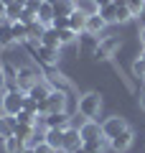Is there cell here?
<instances>
[{
  "label": "cell",
  "instance_id": "cell-1",
  "mask_svg": "<svg viewBox=\"0 0 145 153\" xmlns=\"http://www.w3.org/2000/svg\"><path fill=\"white\" fill-rule=\"evenodd\" d=\"M28 46V51L33 54V59L38 61V64L43 66V69H56L59 66V61H61V49H51V46H43V44H26Z\"/></svg>",
  "mask_w": 145,
  "mask_h": 153
},
{
  "label": "cell",
  "instance_id": "cell-2",
  "mask_svg": "<svg viewBox=\"0 0 145 153\" xmlns=\"http://www.w3.org/2000/svg\"><path fill=\"white\" fill-rule=\"evenodd\" d=\"M76 110H79L81 117L92 120V117L99 115V110H102V94L99 92H84L79 100H76Z\"/></svg>",
  "mask_w": 145,
  "mask_h": 153
},
{
  "label": "cell",
  "instance_id": "cell-3",
  "mask_svg": "<svg viewBox=\"0 0 145 153\" xmlns=\"http://www.w3.org/2000/svg\"><path fill=\"white\" fill-rule=\"evenodd\" d=\"M26 105V92L23 89H5L3 97V112L5 115H18Z\"/></svg>",
  "mask_w": 145,
  "mask_h": 153
},
{
  "label": "cell",
  "instance_id": "cell-4",
  "mask_svg": "<svg viewBox=\"0 0 145 153\" xmlns=\"http://www.w3.org/2000/svg\"><path fill=\"white\" fill-rule=\"evenodd\" d=\"M120 46H122V41H120L117 36H104V38H99V46H97L94 59H99V61H109V59H112V56L120 51Z\"/></svg>",
  "mask_w": 145,
  "mask_h": 153
},
{
  "label": "cell",
  "instance_id": "cell-5",
  "mask_svg": "<svg viewBox=\"0 0 145 153\" xmlns=\"http://www.w3.org/2000/svg\"><path fill=\"white\" fill-rule=\"evenodd\" d=\"M38 123H41L43 128H59V130H66V128L71 125V117L69 112H48V115H38ZM36 123V125H38Z\"/></svg>",
  "mask_w": 145,
  "mask_h": 153
},
{
  "label": "cell",
  "instance_id": "cell-6",
  "mask_svg": "<svg viewBox=\"0 0 145 153\" xmlns=\"http://www.w3.org/2000/svg\"><path fill=\"white\" fill-rule=\"evenodd\" d=\"M122 130H127V123H125V117H120V115H112V117H107V120L102 123V135L107 138V140L117 138Z\"/></svg>",
  "mask_w": 145,
  "mask_h": 153
},
{
  "label": "cell",
  "instance_id": "cell-7",
  "mask_svg": "<svg viewBox=\"0 0 145 153\" xmlns=\"http://www.w3.org/2000/svg\"><path fill=\"white\" fill-rule=\"evenodd\" d=\"M38 79H41V74H38L36 69H31V66H18V89L28 92Z\"/></svg>",
  "mask_w": 145,
  "mask_h": 153
},
{
  "label": "cell",
  "instance_id": "cell-8",
  "mask_svg": "<svg viewBox=\"0 0 145 153\" xmlns=\"http://www.w3.org/2000/svg\"><path fill=\"white\" fill-rule=\"evenodd\" d=\"M97 46H99V38L94 33H79V54L84 56H94L97 54Z\"/></svg>",
  "mask_w": 145,
  "mask_h": 153
},
{
  "label": "cell",
  "instance_id": "cell-9",
  "mask_svg": "<svg viewBox=\"0 0 145 153\" xmlns=\"http://www.w3.org/2000/svg\"><path fill=\"white\" fill-rule=\"evenodd\" d=\"M79 135H81V140H94V138H104L102 135V125H99V123L97 120H84L79 125Z\"/></svg>",
  "mask_w": 145,
  "mask_h": 153
},
{
  "label": "cell",
  "instance_id": "cell-10",
  "mask_svg": "<svg viewBox=\"0 0 145 153\" xmlns=\"http://www.w3.org/2000/svg\"><path fill=\"white\" fill-rule=\"evenodd\" d=\"M84 146V140H81V135H79V128H66L64 130V151L66 153H74L76 148H81Z\"/></svg>",
  "mask_w": 145,
  "mask_h": 153
},
{
  "label": "cell",
  "instance_id": "cell-11",
  "mask_svg": "<svg viewBox=\"0 0 145 153\" xmlns=\"http://www.w3.org/2000/svg\"><path fill=\"white\" fill-rule=\"evenodd\" d=\"M132 140H135V135H132V130H122L120 133L117 138H112V140H109V148H112V151H117V153H122V151H127L130 146H132Z\"/></svg>",
  "mask_w": 145,
  "mask_h": 153
},
{
  "label": "cell",
  "instance_id": "cell-12",
  "mask_svg": "<svg viewBox=\"0 0 145 153\" xmlns=\"http://www.w3.org/2000/svg\"><path fill=\"white\" fill-rule=\"evenodd\" d=\"M46 82L51 84L54 89H61V92H66V94H71V92H74V87H71V84L64 79V74H59V71H54V69H48Z\"/></svg>",
  "mask_w": 145,
  "mask_h": 153
},
{
  "label": "cell",
  "instance_id": "cell-13",
  "mask_svg": "<svg viewBox=\"0 0 145 153\" xmlns=\"http://www.w3.org/2000/svg\"><path fill=\"white\" fill-rule=\"evenodd\" d=\"M51 89H54V87H51V84H48L46 79H38V82L33 84V87L28 89L26 94H28V97H33L36 102H43V100H46L48 94H51Z\"/></svg>",
  "mask_w": 145,
  "mask_h": 153
},
{
  "label": "cell",
  "instance_id": "cell-14",
  "mask_svg": "<svg viewBox=\"0 0 145 153\" xmlns=\"http://www.w3.org/2000/svg\"><path fill=\"white\" fill-rule=\"evenodd\" d=\"M16 44V36H13V21L3 18L0 21V49H8V46Z\"/></svg>",
  "mask_w": 145,
  "mask_h": 153
},
{
  "label": "cell",
  "instance_id": "cell-15",
  "mask_svg": "<svg viewBox=\"0 0 145 153\" xmlns=\"http://www.w3.org/2000/svg\"><path fill=\"white\" fill-rule=\"evenodd\" d=\"M16 125H18V117L16 115H0V138L5 140V138H10V135H16Z\"/></svg>",
  "mask_w": 145,
  "mask_h": 153
},
{
  "label": "cell",
  "instance_id": "cell-16",
  "mask_svg": "<svg viewBox=\"0 0 145 153\" xmlns=\"http://www.w3.org/2000/svg\"><path fill=\"white\" fill-rule=\"evenodd\" d=\"M56 18V8H54V0H41V8H38V21L43 26H51Z\"/></svg>",
  "mask_w": 145,
  "mask_h": 153
},
{
  "label": "cell",
  "instance_id": "cell-17",
  "mask_svg": "<svg viewBox=\"0 0 145 153\" xmlns=\"http://www.w3.org/2000/svg\"><path fill=\"white\" fill-rule=\"evenodd\" d=\"M43 135H46V143L51 148H54L56 153H61L64 151V130H59V128H48L46 133H43Z\"/></svg>",
  "mask_w": 145,
  "mask_h": 153
},
{
  "label": "cell",
  "instance_id": "cell-18",
  "mask_svg": "<svg viewBox=\"0 0 145 153\" xmlns=\"http://www.w3.org/2000/svg\"><path fill=\"white\" fill-rule=\"evenodd\" d=\"M87 18H89V16H87V13H81V10H74V13L69 16V28L76 33V36L87 31Z\"/></svg>",
  "mask_w": 145,
  "mask_h": 153
},
{
  "label": "cell",
  "instance_id": "cell-19",
  "mask_svg": "<svg viewBox=\"0 0 145 153\" xmlns=\"http://www.w3.org/2000/svg\"><path fill=\"white\" fill-rule=\"evenodd\" d=\"M104 28H107V21H104L99 13H94V16L87 18V33H94V36H99Z\"/></svg>",
  "mask_w": 145,
  "mask_h": 153
},
{
  "label": "cell",
  "instance_id": "cell-20",
  "mask_svg": "<svg viewBox=\"0 0 145 153\" xmlns=\"http://www.w3.org/2000/svg\"><path fill=\"white\" fill-rule=\"evenodd\" d=\"M3 71H5L8 89H18V66L10 64V61H3Z\"/></svg>",
  "mask_w": 145,
  "mask_h": 153
},
{
  "label": "cell",
  "instance_id": "cell-21",
  "mask_svg": "<svg viewBox=\"0 0 145 153\" xmlns=\"http://www.w3.org/2000/svg\"><path fill=\"white\" fill-rule=\"evenodd\" d=\"M43 33H46V26H43L41 21L31 23V26H28V44H41Z\"/></svg>",
  "mask_w": 145,
  "mask_h": 153
},
{
  "label": "cell",
  "instance_id": "cell-22",
  "mask_svg": "<svg viewBox=\"0 0 145 153\" xmlns=\"http://www.w3.org/2000/svg\"><path fill=\"white\" fill-rule=\"evenodd\" d=\"M26 148H28V143L23 138H18V135L5 138V153H23Z\"/></svg>",
  "mask_w": 145,
  "mask_h": 153
},
{
  "label": "cell",
  "instance_id": "cell-23",
  "mask_svg": "<svg viewBox=\"0 0 145 153\" xmlns=\"http://www.w3.org/2000/svg\"><path fill=\"white\" fill-rule=\"evenodd\" d=\"M43 46H51V49H61V41H59V31L56 28H46V33H43L41 38Z\"/></svg>",
  "mask_w": 145,
  "mask_h": 153
},
{
  "label": "cell",
  "instance_id": "cell-24",
  "mask_svg": "<svg viewBox=\"0 0 145 153\" xmlns=\"http://www.w3.org/2000/svg\"><path fill=\"white\" fill-rule=\"evenodd\" d=\"M54 8H56V16H71L76 10V3L74 0H54Z\"/></svg>",
  "mask_w": 145,
  "mask_h": 153
},
{
  "label": "cell",
  "instance_id": "cell-25",
  "mask_svg": "<svg viewBox=\"0 0 145 153\" xmlns=\"http://www.w3.org/2000/svg\"><path fill=\"white\" fill-rule=\"evenodd\" d=\"M13 36H16V44H28V26L21 21H13Z\"/></svg>",
  "mask_w": 145,
  "mask_h": 153
},
{
  "label": "cell",
  "instance_id": "cell-26",
  "mask_svg": "<svg viewBox=\"0 0 145 153\" xmlns=\"http://www.w3.org/2000/svg\"><path fill=\"white\" fill-rule=\"evenodd\" d=\"M107 138H94V140H87L84 143V151L89 153H104V148H107Z\"/></svg>",
  "mask_w": 145,
  "mask_h": 153
},
{
  "label": "cell",
  "instance_id": "cell-27",
  "mask_svg": "<svg viewBox=\"0 0 145 153\" xmlns=\"http://www.w3.org/2000/svg\"><path fill=\"white\" fill-rule=\"evenodd\" d=\"M99 16H102L107 23H117V3H109V5H102V8H99Z\"/></svg>",
  "mask_w": 145,
  "mask_h": 153
},
{
  "label": "cell",
  "instance_id": "cell-28",
  "mask_svg": "<svg viewBox=\"0 0 145 153\" xmlns=\"http://www.w3.org/2000/svg\"><path fill=\"white\" fill-rule=\"evenodd\" d=\"M76 3V10L87 13V16H94V13H99V8H97L94 0H74Z\"/></svg>",
  "mask_w": 145,
  "mask_h": 153
},
{
  "label": "cell",
  "instance_id": "cell-29",
  "mask_svg": "<svg viewBox=\"0 0 145 153\" xmlns=\"http://www.w3.org/2000/svg\"><path fill=\"white\" fill-rule=\"evenodd\" d=\"M76 33L71 31V28H59V41H61V46H66V44H71V41H76Z\"/></svg>",
  "mask_w": 145,
  "mask_h": 153
},
{
  "label": "cell",
  "instance_id": "cell-30",
  "mask_svg": "<svg viewBox=\"0 0 145 153\" xmlns=\"http://www.w3.org/2000/svg\"><path fill=\"white\" fill-rule=\"evenodd\" d=\"M132 76H138V79H145V59H135L132 61Z\"/></svg>",
  "mask_w": 145,
  "mask_h": 153
},
{
  "label": "cell",
  "instance_id": "cell-31",
  "mask_svg": "<svg viewBox=\"0 0 145 153\" xmlns=\"http://www.w3.org/2000/svg\"><path fill=\"white\" fill-rule=\"evenodd\" d=\"M16 117H18V123H28V125H36V123H38V115L28 112V110H21Z\"/></svg>",
  "mask_w": 145,
  "mask_h": 153
},
{
  "label": "cell",
  "instance_id": "cell-32",
  "mask_svg": "<svg viewBox=\"0 0 145 153\" xmlns=\"http://www.w3.org/2000/svg\"><path fill=\"white\" fill-rule=\"evenodd\" d=\"M127 8H130L132 16H140L145 10V0H127Z\"/></svg>",
  "mask_w": 145,
  "mask_h": 153
},
{
  "label": "cell",
  "instance_id": "cell-33",
  "mask_svg": "<svg viewBox=\"0 0 145 153\" xmlns=\"http://www.w3.org/2000/svg\"><path fill=\"white\" fill-rule=\"evenodd\" d=\"M51 28H69V16H56L54 18V23H51Z\"/></svg>",
  "mask_w": 145,
  "mask_h": 153
},
{
  "label": "cell",
  "instance_id": "cell-34",
  "mask_svg": "<svg viewBox=\"0 0 145 153\" xmlns=\"http://www.w3.org/2000/svg\"><path fill=\"white\" fill-rule=\"evenodd\" d=\"M23 110H28V112L38 115V102H36L33 97H28V94H26V105H23Z\"/></svg>",
  "mask_w": 145,
  "mask_h": 153
},
{
  "label": "cell",
  "instance_id": "cell-35",
  "mask_svg": "<svg viewBox=\"0 0 145 153\" xmlns=\"http://www.w3.org/2000/svg\"><path fill=\"white\" fill-rule=\"evenodd\" d=\"M33 151H36V153H56V151H54L51 146H48L46 140H43V143H38V146H33Z\"/></svg>",
  "mask_w": 145,
  "mask_h": 153
},
{
  "label": "cell",
  "instance_id": "cell-36",
  "mask_svg": "<svg viewBox=\"0 0 145 153\" xmlns=\"http://www.w3.org/2000/svg\"><path fill=\"white\" fill-rule=\"evenodd\" d=\"M8 87V82H5V71H3V64H0V92Z\"/></svg>",
  "mask_w": 145,
  "mask_h": 153
},
{
  "label": "cell",
  "instance_id": "cell-37",
  "mask_svg": "<svg viewBox=\"0 0 145 153\" xmlns=\"http://www.w3.org/2000/svg\"><path fill=\"white\" fill-rule=\"evenodd\" d=\"M3 18H5V3L0 0V21H3Z\"/></svg>",
  "mask_w": 145,
  "mask_h": 153
},
{
  "label": "cell",
  "instance_id": "cell-38",
  "mask_svg": "<svg viewBox=\"0 0 145 153\" xmlns=\"http://www.w3.org/2000/svg\"><path fill=\"white\" fill-rule=\"evenodd\" d=\"M140 110L145 112V89H143V94H140Z\"/></svg>",
  "mask_w": 145,
  "mask_h": 153
},
{
  "label": "cell",
  "instance_id": "cell-39",
  "mask_svg": "<svg viewBox=\"0 0 145 153\" xmlns=\"http://www.w3.org/2000/svg\"><path fill=\"white\" fill-rule=\"evenodd\" d=\"M94 3H97V8H102V5H109L112 0H94Z\"/></svg>",
  "mask_w": 145,
  "mask_h": 153
},
{
  "label": "cell",
  "instance_id": "cell-40",
  "mask_svg": "<svg viewBox=\"0 0 145 153\" xmlns=\"http://www.w3.org/2000/svg\"><path fill=\"white\" fill-rule=\"evenodd\" d=\"M140 44H143V46H145V26H143V28H140Z\"/></svg>",
  "mask_w": 145,
  "mask_h": 153
},
{
  "label": "cell",
  "instance_id": "cell-41",
  "mask_svg": "<svg viewBox=\"0 0 145 153\" xmlns=\"http://www.w3.org/2000/svg\"><path fill=\"white\" fill-rule=\"evenodd\" d=\"M74 153H89V151H84V146H81V148H76Z\"/></svg>",
  "mask_w": 145,
  "mask_h": 153
},
{
  "label": "cell",
  "instance_id": "cell-42",
  "mask_svg": "<svg viewBox=\"0 0 145 153\" xmlns=\"http://www.w3.org/2000/svg\"><path fill=\"white\" fill-rule=\"evenodd\" d=\"M23 153H36V151H33V148H31V146H28V148H26V151H23Z\"/></svg>",
  "mask_w": 145,
  "mask_h": 153
},
{
  "label": "cell",
  "instance_id": "cell-43",
  "mask_svg": "<svg viewBox=\"0 0 145 153\" xmlns=\"http://www.w3.org/2000/svg\"><path fill=\"white\" fill-rule=\"evenodd\" d=\"M140 59H145V49H143V54H140Z\"/></svg>",
  "mask_w": 145,
  "mask_h": 153
},
{
  "label": "cell",
  "instance_id": "cell-44",
  "mask_svg": "<svg viewBox=\"0 0 145 153\" xmlns=\"http://www.w3.org/2000/svg\"><path fill=\"white\" fill-rule=\"evenodd\" d=\"M3 3H5V5H8V3H13V0H3Z\"/></svg>",
  "mask_w": 145,
  "mask_h": 153
}]
</instances>
